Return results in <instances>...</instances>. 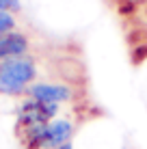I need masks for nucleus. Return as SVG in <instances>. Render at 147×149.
I'll use <instances>...</instances> for the list:
<instances>
[{
	"label": "nucleus",
	"instance_id": "1",
	"mask_svg": "<svg viewBox=\"0 0 147 149\" xmlns=\"http://www.w3.org/2000/svg\"><path fill=\"white\" fill-rule=\"evenodd\" d=\"M39 80V63L33 54L9 58L0 63V95L2 97H26L30 84Z\"/></svg>",
	"mask_w": 147,
	"mask_h": 149
},
{
	"label": "nucleus",
	"instance_id": "2",
	"mask_svg": "<svg viewBox=\"0 0 147 149\" xmlns=\"http://www.w3.org/2000/svg\"><path fill=\"white\" fill-rule=\"evenodd\" d=\"M61 115V106L56 104H43L33 97H22L15 106V127L17 130H26V127L43 125V123L56 119Z\"/></svg>",
	"mask_w": 147,
	"mask_h": 149
},
{
	"label": "nucleus",
	"instance_id": "4",
	"mask_svg": "<svg viewBox=\"0 0 147 149\" xmlns=\"http://www.w3.org/2000/svg\"><path fill=\"white\" fill-rule=\"evenodd\" d=\"M30 37L24 30H11V33L0 35V63L9 58H17V56L30 54Z\"/></svg>",
	"mask_w": 147,
	"mask_h": 149
},
{
	"label": "nucleus",
	"instance_id": "7",
	"mask_svg": "<svg viewBox=\"0 0 147 149\" xmlns=\"http://www.w3.org/2000/svg\"><path fill=\"white\" fill-rule=\"evenodd\" d=\"M59 149H76V147H74V143H67V145H63V147H59Z\"/></svg>",
	"mask_w": 147,
	"mask_h": 149
},
{
	"label": "nucleus",
	"instance_id": "3",
	"mask_svg": "<svg viewBox=\"0 0 147 149\" xmlns=\"http://www.w3.org/2000/svg\"><path fill=\"white\" fill-rule=\"evenodd\" d=\"M26 95L37 102H43V104L63 106V104H69L76 97V89L61 80H37L35 84H30Z\"/></svg>",
	"mask_w": 147,
	"mask_h": 149
},
{
	"label": "nucleus",
	"instance_id": "6",
	"mask_svg": "<svg viewBox=\"0 0 147 149\" xmlns=\"http://www.w3.org/2000/svg\"><path fill=\"white\" fill-rule=\"evenodd\" d=\"M20 9H22V0H0V11L17 13Z\"/></svg>",
	"mask_w": 147,
	"mask_h": 149
},
{
	"label": "nucleus",
	"instance_id": "5",
	"mask_svg": "<svg viewBox=\"0 0 147 149\" xmlns=\"http://www.w3.org/2000/svg\"><path fill=\"white\" fill-rule=\"evenodd\" d=\"M11 30H17V17H15V13L0 11V35L11 33Z\"/></svg>",
	"mask_w": 147,
	"mask_h": 149
}]
</instances>
